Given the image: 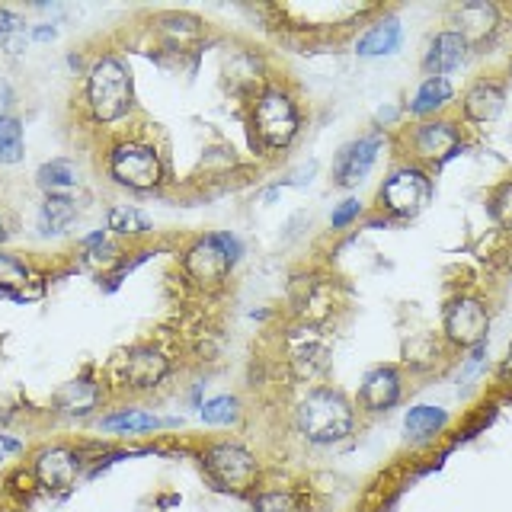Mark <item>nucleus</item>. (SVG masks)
I'll use <instances>...</instances> for the list:
<instances>
[{
  "mask_svg": "<svg viewBox=\"0 0 512 512\" xmlns=\"http://www.w3.org/2000/svg\"><path fill=\"white\" fill-rule=\"evenodd\" d=\"M58 32H55V26H39L36 32H32V39H39V42H48V39H55Z\"/></svg>",
  "mask_w": 512,
  "mask_h": 512,
  "instance_id": "34",
  "label": "nucleus"
},
{
  "mask_svg": "<svg viewBox=\"0 0 512 512\" xmlns=\"http://www.w3.org/2000/svg\"><path fill=\"white\" fill-rule=\"evenodd\" d=\"M452 23H455L452 32H458L464 45L474 48V45H484L496 36V29H500V10L487 4V0H471V4L455 7Z\"/></svg>",
  "mask_w": 512,
  "mask_h": 512,
  "instance_id": "12",
  "label": "nucleus"
},
{
  "mask_svg": "<svg viewBox=\"0 0 512 512\" xmlns=\"http://www.w3.org/2000/svg\"><path fill=\"white\" fill-rule=\"evenodd\" d=\"M109 173H112V180L128 189L148 192V189L160 186L164 167H160V154L151 148V144L122 141L109 154Z\"/></svg>",
  "mask_w": 512,
  "mask_h": 512,
  "instance_id": "6",
  "label": "nucleus"
},
{
  "mask_svg": "<svg viewBox=\"0 0 512 512\" xmlns=\"http://www.w3.org/2000/svg\"><path fill=\"white\" fill-rule=\"evenodd\" d=\"M36 180L48 196H68V192H74L80 186V170L71 164V160L55 157V160H48V164L39 167Z\"/></svg>",
  "mask_w": 512,
  "mask_h": 512,
  "instance_id": "20",
  "label": "nucleus"
},
{
  "mask_svg": "<svg viewBox=\"0 0 512 512\" xmlns=\"http://www.w3.org/2000/svg\"><path fill=\"white\" fill-rule=\"evenodd\" d=\"M253 128L256 135L263 138L266 148L272 151H285L288 144L295 141L301 116H298V103L295 96L282 90V87H269L256 96L253 103Z\"/></svg>",
  "mask_w": 512,
  "mask_h": 512,
  "instance_id": "3",
  "label": "nucleus"
},
{
  "mask_svg": "<svg viewBox=\"0 0 512 512\" xmlns=\"http://www.w3.org/2000/svg\"><path fill=\"white\" fill-rule=\"evenodd\" d=\"M100 400V391H96L93 381H68L64 388L55 394V404L64 413H90Z\"/></svg>",
  "mask_w": 512,
  "mask_h": 512,
  "instance_id": "23",
  "label": "nucleus"
},
{
  "mask_svg": "<svg viewBox=\"0 0 512 512\" xmlns=\"http://www.w3.org/2000/svg\"><path fill=\"white\" fill-rule=\"evenodd\" d=\"M359 215H362V202H359V199H346V202H340V205L333 208L330 224H333L336 231H340V228H346V224L356 221Z\"/></svg>",
  "mask_w": 512,
  "mask_h": 512,
  "instance_id": "32",
  "label": "nucleus"
},
{
  "mask_svg": "<svg viewBox=\"0 0 512 512\" xmlns=\"http://www.w3.org/2000/svg\"><path fill=\"white\" fill-rule=\"evenodd\" d=\"M36 477L45 490H68L77 480V458L68 448H45L36 458Z\"/></svg>",
  "mask_w": 512,
  "mask_h": 512,
  "instance_id": "17",
  "label": "nucleus"
},
{
  "mask_svg": "<svg viewBox=\"0 0 512 512\" xmlns=\"http://www.w3.org/2000/svg\"><path fill=\"white\" fill-rule=\"evenodd\" d=\"M400 39H404V29H400L397 20H381L365 36L356 42V52L362 58H375V55H391L400 48Z\"/></svg>",
  "mask_w": 512,
  "mask_h": 512,
  "instance_id": "19",
  "label": "nucleus"
},
{
  "mask_svg": "<svg viewBox=\"0 0 512 512\" xmlns=\"http://www.w3.org/2000/svg\"><path fill=\"white\" fill-rule=\"evenodd\" d=\"M432 199V180L423 167L404 164L388 173V180L378 189V202L394 218H416Z\"/></svg>",
  "mask_w": 512,
  "mask_h": 512,
  "instance_id": "4",
  "label": "nucleus"
},
{
  "mask_svg": "<svg viewBox=\"0 0 512 512\" xmlns=\"http://www.w3.org/2000/svg\"><path fill=\"white\" fill-rule=\"evenodd\" d=\"M167 372H170V362L164 359V352H157L154 346H135L122 359V378L128 388H138V391L157 388V384L167 378Z\"/></svg>",
  "mask_w": 512,
  "mask_h": 512,
  "instance_id": "14",
  "label": "nucleus"
},
{
  "mask_svg": "<svg viewBox=\"0 0 512 512\" xmlns=\"http://www.w3.org/2000/svg\"><path fill=\"white\" fill-rule=\"evenodd\" d=\"M298 429L301 436L314 442V445H333L346 439L352 426H356V410L346 400L343 391L333 388H317L298 404Z\"/></svg>",
  "mask_w": 512,
  "mask_h": 512,
  "instance_id": "1",
  "label": "nucleus"
},
{
  "mask_svg": "<svg viewBox=\"0 0 512 512\" xmlns=\"http://www.w3.org/2000/svg\"><path fill=\"white\" fill-rule=\"evenodd\" d=\"M87 103L96 122H119L135 103L132 74L119 58H100L87 80Z\"/></svg>",
  "mask_w": 512,
  "mask_h": 512,
  "instance_id": "2",
  "label": "nucleus"
},
{
  "mask_svg": "<svg viewBox=\"0 0 512 512\" xmlns=\"http://www.w3.org/2000/svg\"><path fill=\"white\" fill-rule=\"evenodd\" d=\"M506 109V90L500 80H490V77H480L468 87V93L461 96V112L468 122H477V125H487V122H496L503 116Z\"/></svg>",
  "mask_w": 512,
  "mask_h": 512,
  "instance_id": "13",
  "label": "nucleus"
},
{
  "mask_svg": "<svg viewBox=\"0 0 512 512\" xmlns=\"http://www.w3.org/2000/svg\"><path fill=\"white\" fill-rule=\"evenodd\" d=\"M20 442H16L13 436H4V432H0V461H4V458H10V455H16V452H20Z\"/></svg>",
  "mask_w": 512,
  "mask_h": 512,
  "instance_id": "33",
  "label": "nucleus"
},
{
  "mask_svg": "<svg viewBox=\"0 0 512 512\" xmlns=\"http://www.w3.org/2000/svg\"><path fill=\"white\" fill-rule=\"evenodd\" d=\"M202 420L212 426H231L240 420V404L234 397H215L202 404Z\"/></svg>",
  "mask_w": 512,
  "mask_h": 512,
  "instance_id": "28",
  "label": "nucleus"
},
{
  "mask_svg": "<svg viewBox=\"0 0 512 512\" xmlns=\"http://www.w3.org/2000/svg\"><path fill=\"white\" fill-rule=\"evenodd\" d=\"M464 58H468V45H464V39L452 29H442V32L432 36V42L426 48L423 68H426L429 77H445V74H452L455 68H461Z\"/></svg>",
  "mask_w": 512,
  "mask_h": 512,
  "instance_id": "16",
  "label": "nucleus"
},
{
  "mask_svg": "<svg viewBox=\"0 0 512 512\" xmlns=\"http://www.w3.org/2000/svg\"><path fill=\"white\" fill-rule=\"evenodd\" d=\"M256 512H304L301 500L288 490H269L256 496Z\"/></svg>",
  "mask_w": 512,
  "mask_h": 512,
  "instance_id": "29",
  "label": "nucleus"
},
{
  "mask_svg": "<svg viewBox=\"0 0 512 512\" xmlns=\"http://www.w3.org/2000/svg\"><path fill=\"white\" fill-rule=\"evenodd\" d=\"M410 148L420 160L445 164V160H452L461 151V132H458V125L448 119H429L413 128Z\"/></svg>",
  "mask_w": 512,
  "mask_h": 512,
  "instance_id": "9",
  "label": "nucleus"
},
{
  "mask_svg": "<svg viewBox=\"0 0 512 512\" xmlns=\"http://www.w3.org/2000/svg\"><path fill=\"white\" fill-rule=\"evenodd\" d=\"M400 372L394 365H378L372 368L365 378H362V388H359V404L368 413H381V410H391L397 400H400Z\"/></svg>",
  "mask_w": 512,
  "mask_h": 512,
  "instance_id": "15",
  "label": "nucleus"
},
{
  "mask_svg": "<svg viewBox=\"0 0 512 512\" xmlns=\"http://www.w3.org/2000/svg\"><path fill=\"white\" fill-rule=\"evenodd\" d=\"M237 256H240V244L231 234H212L186 250L183 269H186V276L199 285H221L228 279V272L234 269Z\"/></svg>",
  "mask_w": 512,
  "mask_h": 512,
  "instance_id": "5",
  "label": "nucleus"
},
{
  "mask_svg": "<svg viewBox=\"0 0 512 512\" xmlns=\"http://www.w3.org/2000/svg\"><path fill=\"white\" fill-rule=\"evenodd\" d=\"M160 420L144 410H122L116 416H106L103 420V429L109 432H148V429H157Z\"/></svg>",
  "mask_w": 512,
  "mask_h": 512,
  "instance_id": "26",
  "label": "nucleus"
},
{
  "mask_svg": "<svg viewBox=\"0 0 512 512\" xmlns=\"http://www.w3.org/2000/svg\"><path fill=\"white\" fill-rule=\"evenodd\" d=\"M330 343L314 327H301L288 336V368L298 381H311L327 368Z\"/></svg>",
  "mask_w": 512,
  "mask_h": 512,
  "instance_id": "10",
  "label": "nucleus"
},
{
  "mask_svg": "<svg viewBox=\"0 0 512 512\" xmlns=\"http://www.w3.org/2000/svg\"><path fill=\"white\" fill-rule=\"evenodd\" d=\"M500 378H503L506 384L512 381V346H509V356H506V362L500 365Z\"/></svg>",
  "mask_w": 512,
  "mask_h": 512,
  "instance_id": "35",
  "label": "nucleus"
},
{
  "mask_svg": "<svg viewBox=\"0 0 512 512\" xmlns=\"http://www.w3.org/2000/svg\"><path fill=\"white\" fill-rule=\"evenodd\" d=\"M29 282V269L16 260L10 253H0V288H7V292H16V288H23ZM20 295V292H16Z\"/></svg>",
  "mask_w": 512,
  "mask_h": 512,
  "instance_id": "30",
  "label": "nucleus"
},
{
  "mask_svg": "<svg viewBox=\"0 0 512 512\" xmlns=\"http://www.w3.org/2000/svg\"><path fill=\"white\" fill-rule=\"evenodd\" d=\"M7 237V231H4V224H0V240H4Z\"/></svg>",
  "mask_w": 512,
  "mask_h": 512,
  "instance_id": "36",
  "label": "nucleus"
},
{
  "mask_svg": "<svg viewBox=\"0 0 512 512\" xmlns=\"http://www.w3.org/2000/svg\"><path fill=\"white\" fill-rule=\"evenodd\" d=\"M106 224H109V231H116L122 237L151 231V218L144 212H138V208H132V205H112Z\"/></svg>",
  "mask_w": 512,
  "mask_h": 512,
  "instance_id": "24",
  "label": "nucleus"
},
{
  "mask_svg": "<svg viewBox=\"0 0 512 512\" xmlns=\"http://www.w3.org/2000/svg\"><path fill=\"white\" fill-rule=\"evenodd\" d=\"M448 423V413L442 407H429V404H420V407H413L407 416H404V429H407V436L413 439H429V436H436V432H442Z\"/></svg>",
  "mask_w": 512,
  "mask_h": 512,
  "instance_id": "22",
  "label": "nucleus"
},
{
  "mask_svg": "<svg viewBox=\"0 0 512 512\" xmlns=\"http://www.w3.org/2000/svg\"><path fill=\"white\" fill-rule=\"evenodd\" d=\"M445 340L461 349H477L484 346L487 330H490V308L474 295H458L448 301L445 308Z\"/></svg>",
  "mask_w": 512,
  "mask_h": 512,
  "instance_id": "7",
  "label": "nucleus"
},
{
  "mask_svg": "<svg viewBox=\"0 0 512 512\" xmlns=\"http://www.w3.org/2000/svg\"><path fill=\"white\" fill-rule=\"evenodd\" d=\"M509 84H512V61H509Z\"/></svg>",
  "mask_w": 512,
  "mask_h": 512,
  "instance_id": "37",
  "label": "nucleus"
},
{
  "mask_svg": "<svg viewBox=\"0 0 512 512\" xmlns=\"http://www.w3.org/2000/svg\"><path fill=\"white\" fill-rule=\"evenodd\" d=\"M74 218H77V202L71 196H48L39 212V231L61 234Z\"/></svg>",
  "mask_w": 512,
  "mask_h": 512,
  "instance_id": "21",
  "label": "nucleus"
},
{
  "mask_svg": "<svg viewBox=\"0 0 512 512\" xmlns=\"http://www.w3.org/2000/svg\"><path fill=\"white\" fill-rule=\"evenodd\" d=\"M16 36H23V20L20 16H13L10 10H0V42H4L10 52H20V42H16Z\"/></svg>",
  "mask_w": 512,
  "mask_h": 512,
  "instance_id": "31",
  "label": "nucleus"
},
{
  "mask_svg": "<svg viewBox=\"0 0 512 512\" xmlns=\"http://www.w3.org/2000/svg\"><path fill=\"white\" fill-rule=\"evenodd\" d=\"M381 135H365V138H356L349 141L346 148L336 154V164H333V183L343 186V189H352L359 186L368 173H372L375 160H378V151H381Z\"/></svg>",
  "mask_w": 512,
  "mask_h": 512,
  "instance_id": "11",
  "label": "nucleus"
},
{
  "mask_svg": "<svg viewBox=\"0 0 512 512\" xmlns=\"http://www.w3.org/2000/svg\"><path fill=\"white\" fill-rule=\"evenodd\" d=\"M205 468H208V474H212V480L221 490L247 493L256 484V458L247 452V448L231 445V442L208 445Z\"/></svg>",
  "mask_w": 512,
  "mask_h": 512,
  "instance_id": "8",
  "label": "nucleus"
},
{
  "mask_svg": "<svg viewBox=\"0 0 512 512\" xmlns=\"http://www.w3.org/2000/svg\"><path fill=\"white\" fill-rule=\"evenodd\" d=\"M455 96V87L448 77H426L420 90H416L413 103H410V116L423 119V116H436L439 109H445L448 103H452Z\"/></svg>",
  "mask_w": 512,
  "mask_h": 512,
  "instance_id": "18",
  "label": "nucleus"
},
{
  "mask_svg": "<svg viewBox=\"0 0 512 512\" xmlns=\"http://www.w3.org/2000/svg\"><path fill=\"white\" fill-rule=\"evenodd\" d=\"M23 157V125L13 116H0V164H16Z\"/></svg>",
  "mask_w": 512,
  "mask_h": 512,
  "instance_id": "25",
  "label": "nucleus"
},
{
  "mask_svg": "<svg viewBox=\"0 0 512 512\" xmlns=\"http://www.w3.org/2000/svg\"><path fill=\"white\" fill-rule=\"evenodd\" d=\"M487 212L493 224H500L503 231H512V180L500 183L487 196Z\"/></svg>",
  "mask_w": 512,
  "mask_h": 512,
  "instance_id": "27",
  "label": "nucleus"
}]
</instances>
